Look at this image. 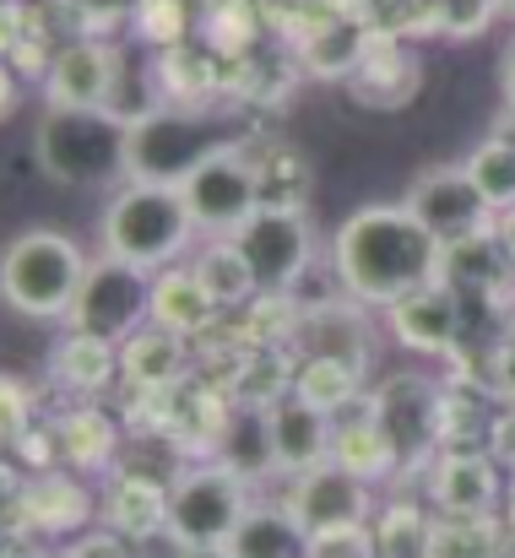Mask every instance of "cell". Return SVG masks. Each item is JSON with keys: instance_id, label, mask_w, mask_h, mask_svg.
<instances>
[{"instance_id": "9a60e30c", "label": "cell", "mask_w": 515, "mask_h": 558, "mask_svg": "<svg viewBox=\"0 0 515 558\" xmlns=\"http://www.w3.org/2000/svg\"><path fill=\"white\" fill-rule=\"evenodd\" d=\"M217 299H212V288L201 282V271L195 266H164V271H153V320L158 326H169L179 337H195V331H206L212 320H217Z\"/></svg>"}, {"instance_id": "6da1fadb", "label": "cell", "mask_w": 515, "mask_h": 558, "mask_svg": "<svg viewBox=\"0 0 515 558\" xmlns=\"http://www.w3.org/2000/svg\"><path fill=\"white\" fill-rule=\"evenodd\" d=\"M440 255L445 244L402 206H358L337 228V244H332V260H337V277L352 299L363 304H396L418 288H429L440 277Z\"/></svg>"}, {"instance_id": "d4e9b609", "label": "cell", "mask_w": 515, "mask_h": 558, "mask_svg": "<svg viewBox=\"0 0 515 558\" xmlns=\"http://www.w3.org/2000/svg\"><path fill=\"white\" fill-rule=\"evenodd\" d=\"M352 385H358V369H352V364H337V359H310L294 390H299L304 401H315V407L337 412V407L352 401Z\"/></svg>"}, {"instance_id": "ac0fdd59", "label": "cell", "mask_w": 515, "mask_h": 558, "mask_svg": "<svg viewBox=\"0 0 515 558\" xmlns=\"http://www.w3.org/2000/svg\"><path fill=\"white\" fill-rule=\"evenodd\" d=\"M233 558H310V532L294 510H250L228 543Z\"/></svg>"}, {"instance_id": "e0dca14e", "label": "cell", "mask_w": 515, "mask_h": 558, "mask_svg": "<svg viewBox=\"0 0 515 558\" xmlns=\"http://www.w3.org/2000/svg\"><path fill=\"white\" fill-rule=\"evenodd\" d=\"M223 466L239 472L244 483L250 477H266L277 472V439H272V412L261 407H239L228 423H223Z\"/></svg>"}, {"instance_id": "3957f363", "label": "cell", "mask_w": 515, "mask_h": 558, "mask_svg": "<svg viewBox=\"0 0 515 558\" xmlns=\"http://www.w3.org/2000/svg\"><path fill=\"white\" fill-rule=\"evenodd\" d=\"M98 233H104V255H120L131 266H147V271L173 266V255L195 233L184 185H158V180L120 185L109 195V211H104Z\"/></svg>"}, {"instance_id": "30bf717a", "label": "cell", "mask_w": 515, "mask_h": 558, "mask_svg": "<svg viewBox=\"0 0 515 558\" xmlns=\"http://www.w3.org/2000/svg\"><path fill=\"white\" fill-rule=\"evenodd\" d=\"M407 211L445 244V250H462V244H478L489 233V195L478 190V180L467 174V163L456 169H429L418 174L412 190H407Z\"/></svg>"}, {"instance_id": "4316f807", "label": "cell", "mask_w": 515, "mask_h": 558, "mask_svg": "<svg viewBox=\"0 0 515 558\" xmlns=\"http://www.w3.org/2000/svg\"><path fill=\"white\" fill-rule=\"evenodd\" d=\"M310 558H374V537H369V526L315 532L310 537Z\"/></svg>"}, {"instance_id": "8fae6325", "label": "cell", "mask_w": 515, "mask_h": 558, "mask_svg": "<svg viewBox=\"0 0 515 558\" xmlns=\"http://www.w3.org/2000/svg\"><path fill=\"white\" fill-rule=\"evenodd\" d=\"M369 417L380 423L396 466H412V461L429 456V445L440 434V390L429 379H418V374H396V379H385L374 390Z\"/></svg>"}, {"instance_id": "8992f818", "label": "cell", "mask_w": 515, "mask_h": 558, "mask_svg": "<svg viewBox=\"0 0 515 558\" xmlns=\"http://www.w3.org/2000/svg\"><path fill=\"white\" fill-rule=\"evenodd\" d=\"M250 499L244 477L228 466H195L169 488V537L179 548H228L233 532L244 526Z\"/></svg>"}, {"instance_id": "603a6c76", "label": "cell", "mask_w": 515, "mask_h": 558, "mask_svg": "<svg viewBox=\"0 0 515 558\" xmlns=\"http://www.w3.org/2000/svg\"><path fill=\"white\" fill-rule=\"evenodd\" d=\"M195 271H201V282L212 288V299L217 304H233V299H244V293H255V277H250V266L239 260V250H233V239H223V244H212L201 260H195Z\"/></svg>"}, {"instance_id": "5bb4252c", "label": "cell", "mask_w": 515, "mask_h": 558, "mask_svg": "<svg viewBox=\"0 0 515 558\" xmlns=\"http://www.w3.org/2000/svg\"><path fill=\"white\" fill-rule=\"evenodd\" d=\"M272 439H277V466H288V472H315L337 450L332 412L315 407V401H304L299 390L272 407Z\"/></svg>"}, {"instance_id": "44dd1931", "label": "cell", "mask_w": 515, "mask_h": 558, "mask_svg": "<svg viewBox=\"0 0 515 558\" xmlns=\"http://www.w3.org/2000/svg\"><path fill=\"white\" fill-rule=\"evenodd\" d=\"M440 505L456 510V515H478L489 499H494V472L478 461V456H451L440 466Z\"/></svg>"}, {"instance_id": "f546056e", "label": "cell", "mask_w": 515, "mask_h": 558, "mask_svg": "<svg viewBox=\"0 0 515 558\" xmlns=\"http://www.w3.org/2000/svg\"><path fill=\"white\" fill-rule=\"evenodd\" d=\"M500 11H515V0H500Z\"/></svg>"}, {"instance_id": "9c48e42d", "label": "cell", "mask_w": 515, "mask_h": 558, "mask_svg": "<svg viewBox=\"0 0 515 558\" xmlns=\"http://www.w3.org/2000/svg\"><path fill=\"white\" fill-rule=\"evenodd\" d=\"M184 201H190V217L201 233H217V239H233L261 206V169L239 153V147H223L217 158H206L190 180H184Z\"/></svg>"}, {"instance_id": "cb8c5ba5", "label": "cell", "mask_w": 515, "mask_h": 558, "mask_svg": "<svg viewBox=\"0 0 515 558\" xmlns=\"http://www.w3.org/2000/svg\"><path fill=\"white\" fill-rule=\"evenodd\" d=\"M115 364H120V359H115V342H98V337H82V331H76V337L65 342V353L55 359V369L65 374L76 390L104 385V379L115 374Z\"/></svg>"}, {"instance_id": "83f0119b", "label": "cell", "mask_w": 515, "mask_h": 558, "mask_svg": "<svg viewBox=\"0 0 515 558\" xmlns=\"http://www.w3.org/2000/svg\"><path fill=\"white\" fill-rule=\"evenodd\" d=\"M500 87H505V98H511V109H515V38L505 44V60H500Z\"/></svg>"}, {"instance_id": "5b68a950", "label": "cell", "mask_w": 515, "mask_h": 558, "mask_svg": "<svg viewBox=\"0 0 515 558\" xmlns=\"http://www.w3.org/2000/svg\"><path fill=\"white\" fill-rule=\"evenodd\" d=\"M223 147H239V142L217 120H201V114H184V109H153L131 125V180L184 185Z\"/></svg>"}, {"instance_id": "2e32d148", "label": "cell", "mask_w": 515, "mask_h": 558, "mask_svg": "<svg viewBox=\"0 0 515 558\" xmlns=\"http://www.w3.org/2000/svg\"><path fill=\"white\" fill-rule=\"evenodd\" d=\"M391 326H396V337H402L407 348H418V353H445V348L456 342V304L429 282V288H418V293H407V299L391 304Z\"/></svg>"}, {"instance_id": "d6986e66", "label": "cell", "mask_w": 515, "mask_h": 558, "mask_svg": "<svg viewBox=\"0 0 515 558\" xmlns=\"http://www.w3.org/2000/svg\"><path fill=\"white\" fill-rule=\"evenodd\" d=\"M120 369L131 374L136 385H169L184 369V337L169 331V326H158V320L136 326L125 337V348H120Z\"/></svg>"}, {"instance_id": "ffe728a7", "label": "cell", "mask_w": 515, "mask_h": 558, "mask_svg": "<svg viewBox=\"0 0 515 558\" xmlns=\"http://www.w3.org/2000/svg\"><path fill=\"white\" fill-rule=\"evenodd\" d=\"M363 104H374V109H396V104H407L412 93H418V60L412 54H402V49H363V60H358V87H352Z\"/></svg>"}, {"instance_id": "4fadbf2b", "label": "cell", "mask_w": 515, "mask_h": 558, "mask_svg": "<svg viewBox=\"0 0 515 558\" xmlns=\"http://www.w3.org/2000/svg\"><path fill=\"white\" fill-rule=\"evenodd\" d=\"M120 54L109 44H71L49 71V109H109Z\"/></svg>"}, {"instance_id": "52a82bcc", "label": "cell", "mask_w": 515, "mask_h": 558, "mask_svg": "<svg viewBox=\"0 0 515 558\" xmlns=\"http://www.w3.org/2000/svg\"><path fill=\"white\" fill-rule=\"evenodd\" d=\"M71 331L82 337H98V342H125L136 326L153 320V271L147 266H131L120 255H104L93 260L76 304H71Z\"/></svg>"}, {"instance_id": "7402d4cb", "label": "cell", "mask_w": 515, "mask_h": 558, "mask_svg": "<svg viewBox=\"0 0 515 558\" xmlns=\"http://www.w3.org/2000/svg\"><path fill=\"white\" fill-rule=\"evenodd\" d=\"M467 174L478 180V190L489 195L494 211H515V142L511 136L483 142V147L467 158Z\"/></svg>"}, {"instance_id": "ba28073f", "label": "cell", "mask_w": 515, "mask_h": 558, "mask_svg": "<svg viewBox=\"0 0 515 558\" xmlns=\"http://www.w3.org/2000/svg\"><path fill=\"white\" fill-rule=\"evenodd\" d=\"M239 260L255 277V293H288L304 271H310V222L299 217V206H261L239 233H233Z\"/></svg>"}, {"instance_id": "277c9868", "label": "cell", "mask_w": 515, "mask_h": 558, "mask_svg": "<svg viewBox=\"0 0 515 558\" xmlns=\"http://www.w3.org/2000/svg\"><path fill=\"white\" fill-rule=\"evenodd\" d=\"M87 271H93V260L76 239H65L55 228H27L0 255V293L16 315L55 320V315H71Z\"/></svg>"}, {"instance_id": "7c38bea8", "label": "cell", "mask_w": 515, "mask_h": 558, "mask_svg": "<svg viewBox=\"0 0 515 558\" xmlns=\"http://www.w3.org/2000/svg\"><path fill=\"white\" fill-rule=\"evenodd\" d=\"M299 526L315 532H343V526H369V483L347 472L343 461H326L315 472H299V488L288 499Z\"/></svg>"}, {"instance_id": "7a4b0ae2", "label": "cell", "mask_w": 515, "mask_h": 558, "mask_svg": "<svg viewBox=\"0 0 515 558\" xmlns=\"http://www.w3.org/2000/svg\"><path fill=\"white\" fill-rule=\"evenodd\" d=\"M33 153L55 185L131 180V125L109 109H49L38 120Z\"/></svg>"}, {"instance_id": "484cf974", "label": "cell", "mask_w": 515, "mask_h": 558, "mask_svg": "<svg viewBox=\"0 0 515 558\" xmlns=\"http://www.w3.org/2000/svg\"><path fill=\"white\" fill-rule=\"evenodd\" d=\"M434 5H440V27H445V33H456V38L483 33V27H489V16L500 11V0H434Z\"/></svg>"}, {"instance_id": "f1b7e54d", "label": "cell", "mask_w": 515, "mask_h": 558, "mask_svg": "<svg viewBox=\"0 0 515 558\" xmlns=\"http://www.w3.org/2000/svg\"><path fill=\"white\" fill-rule=\"evenodd\" d=\"M179 558H233L228 548H179Z\"/></svg>"}]
</instances>
